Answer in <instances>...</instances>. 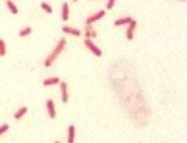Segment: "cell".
I'll use <instances>...</instances> for the list:
<instances>
[{
  "mask_svg": "<svg viewBox=\"0 0 187 143\" xmlns=\"http://www.w3.org/2000/svg\"><path fill=\"white\" fill-rule=\"evenodd\" d=\"M6 55V42L3 39H0V57H5Z\"/></svg>",
  "mask_w": 187,
  "mask_h": 143,
  "instance_id": "17",
  "label": "cell"
},
{
  "mask_svg": "<svg viewBox=\"0 0 187 143\" xmlns=\"http://www.w3.org/2000/svg\"><path fill=\"white\" fill-rule=\"evenodd\" d=\"M135 28H137V20H131L130 23H128V28L125 30V38L128 41H132L134 39V32H135Z\"/></svg>",
  "mask_w": 187,
  "mask_h": 143,
  "instance_id": "4",
  "label": "cell"
},
{
  "mask_svg": "<svg viewBox=\"0 0 187 143\" xmlns=\"http://www.w3.org/2000/svg\"><path fill=\"white\" fill-rule=\"evenodd\" d=\"M40 7H42V10H45L48 14L53 13V9H52V6L49 5V3H46V2H42V3H40Z\"/></svg>",
  "mask_w": 187,
  "mask_h": 143,
  "instance_id": "15",
  "label": "cell"
},
{
  "mask_svg": "<svg viewBox=\"0 0 187 143\" xmlns=\"http://www.w3.org/2000/svg\"><path fill=\"white\" fill-rule=\"evenodd\" d=\"M115 2H117V0H108L107 9H112V7H114V5H115Z\"/></svg>",
  "mask_w": 187,
  "mask_h": 143,
  "instance_id": "19",
  "label": "cell"
},
{
  "mask_svg": "<svg viewBox=\"0 0 187 143\" xmlns=\"http://www.w3.org/2000/svg\"><path fill=\"white\" fill-rule=\"evenodd\" d=\"M132 20V18L131 16H125V18H121V19H117L115 22H114V25L115 26H124V25H128Z\"/></svg>",
  "mask_w": 187,
  "mask_h": 143,
  "instance_id": "11",
  "label": "cell"
},
{
  "mask_svg": "<svg viewBox=\"0 0 187 143\" xmlns=\"http://www.w3.org/2000/svg\"><path fill=\"white\" fill-rule=\"evenodd\" d=\"M104 16H105V10H99L97 13H94L92 16H88L85 19V25H92L94 22H98L99 19H102Z\"/></svg>",
  "mask_w": 187,
  "mask_h": 143,
  "instance_id": "3",
  "label": "cell"
},
{
  "mask_svg": "<svg viewBox=\"0 0 187 143\" xmlns=\"http://www.w3.org/2000/svg\"><path fill=\"white\" fill-rule=\"evenodd\" d=\"M74 2H78V0H74Z\"/></svg>",
  "mask_w": 187,
  "mask_h": 143,
  "instance_id": "20",
  "label": "cell"
},
{
  "mask_svg": "<svg viewBox=\"0 0 187 143\" xmlns=\"http://www.w3.org/2000/svg\"><path fill=\"white\" fill-rule=\"evenodd\" d=\"M9 127H10V126H9V124H2V126H0V136H2V134H5L6 133V132H7V130H9Z\"/></svg>",
  "mask_w": 187,
  "mask_h": 143,
  "instance_id": "18",
  "label": "cell"
},
{
  "mask_svg": "<svg viewBox=\"0 0 187 143\" xmlns=\"http://www.w3.org/2000/svg\"><path fill=\"white\" fill-rule=\"evenodd\" d=\"M61 85V94H62V103H68L69 100V95H68V84L65 81H61L59 82Z\"/></svg>",
  "mask_w": 187,
  "mask_h": 143,
  "instance_id": "6",
  "label": "cell"
},
{
  "mask_svg": "<svg viewBox=\"0 0 187 143\" xmlns=\"http://www.w3.org/2000/svg\"><path fill=\"white\" fill-rule=\"evenodd\" d=\"M46 110H48L49 117H51V119H55L56 117V110H55V103H53V100L46 101Z\"/></svg>",
  "mask_w": 187,
  "mask_h": 143,
  "instance_id": "7",
  "label": "cell"
},
{
  "mask_svg": "<svg viewBox=\"0 0 187 143\" xmlns=\"http://www.w3.org/2000/svg\"><path fill=\"white\" fill-rule=\"evenodd\" d=\"M69 19V5L63 2V5H62V20L63 22H68Z\"/></svg>",
  "mask_w": 187,
  "mask_h": 143,
  "instance_id": "8",
  "label": "cell"
},
{
  "mask_svg": "<svg viewBox=\"0 0 187 143\" xmlns=\"http://www.w3.org/2000/svg\"><path fill=\"white\" fill-rule=\"evenodd\" d=\"M65 45H66V39L65 38L59 39V42L56 43V46L53 48V51L48 55L46 59H45V62H43V64H45V67L49 68V67H52V65H53V62L59 58V55L62 54V51L65 49Z\"/></svg>",
  "mask_w": 187,
  "mask_h": 143,
  "instance_id": "1",
  "label": "cell"
},
{
  "mask_svg": "<svg viewBox=\"0 0 187 143\" xmlns=\"http://www.w3.org/2000/svg\"><path fill=\"white\" fill-rule=\"evenodd\" d=\"M84 43H85V46H86V49H89V51H91L95 57H101V55H102V51H101V49H99V48L92 42V39L85 38V42Z\"/></svg>",
  "mask_w": 187,
  "mask_h": 143,
  "instance_id": "2",
  "label": "cell"
},
{
  "mask_svg": "<svg viewBox=\"0 0 187 143\" xmlns=\"http://www.w3.org/2000/svg\"><path fill=\"white\" fill-rule=\"evenodd\" d=\"M26 113H28V107H26V105H23V107H20V109L17 110V111H16V113H14L13 114V117L16 120H20L22 119V117H23L25 114H26Z\"/></svg>",
  "mask_w": 187,
  "mask_h": 143,
  "instance_id": "12",
  "label": "cell"
},
{
  "mask_svg": "<svg viewBox=\"0 0 187 143\" xmlns=\"http://www.w3.org/2000/svg\"><path fill=\"white\" fill-rule=\"evenodd\" d=\"M85 38H88V39H95L97 38V32L95 30H92V29H89V30H85Z\"/></svg>",
  "mask_w": 187,
  "mask_h": 143,
  "instance_id": "16",
  "label": "cell"
},
{
  "mask_svg": "<svg viewBox=\"0 0 187 143\" xmlns=\"http://www.w3.org/2000/svg\"><path fill=\"white\" fill-rule=\"evenodd\" d=\"M30 34H32V28H30V26H26V28H23V29H20V30H19V36H20V38L29 36Z\"/></svg>",
  "mask_w": 187,
  "mask_h": 143,
  "instance_id": "14",
  "label": "cell"
},
{
  "mask_svg": "<svg viewBox=\"0 0 187 143\" xmlns=\"http://www.w3.org/2000/svg\"><path fill=\"white\" fill-rule=\"evenodd\" d=\"M6 6L9 7V10H10V13L12 14H17L19 13V10H17V6L14 5L12 0H6Z\"/></svg>",
  "mask_w": 187,
  "mask_h": 143,
  "instance_id": "13",
  "label": "cell"
},
{
  "mask_svg": "<svg viewBox=\"0 0 187 143\" xmlns=\"http://www.w3.org/2000/svg\"><path fill=\"white\" fill-rule=\"evenodd\" d=\"M66 140H68V143L75 142V126L74 124L68 126V137H66Z\"/></svg>",
  "mask_w": 187,
  "mask_h": 143,
  "instance_id": "10",
  "label": "cell"
},
{
  "mask_svg": "<svg viewBox=\"0 0 187 143\" xmlns=\"http://www.w3.org/2000/svg\"><path fill=\"white\" fill-rule=\"evenodd\" d=\"M183 2H186V0H183Z\"/></svg>",
  "mask_w": 187,
  "mask_h": 143,
  "instance_id": "21",
  "label": "cell"
},
{
  "mask_svg": "<svg viewBox=\"0 0 187 143\" xmlns=\"http://www.w3.org/2000/svg\"><path fill=\"white\" fill-rule=\"evenodd\" d=\"M61 80L58 78V77H52V78H46V80H43V85L45 87H51V85H56V84H59Z\"/></svg>",
  "mask_w": 187,
  "mask_h": 143,
  "instance_id": "9",
  "label": "cell"
},
{
  "mask_svg": "<svg viewBox=\"0 0 187 143\" xmlns=\"http://www.w3.org/2000/svg\"><path fill=\"white\" fill-rule=\"evenodd\" d=\"M62 32H63V34H68V35H72V36H81V35H82V32H81L79 29L71 28V26H66V25L62 26Z\"/></svg>",
  "mask_w": 187,
  "mask_h": 143,
  "instance_id": "5",
  "label": "cell"
}]
</instances>
